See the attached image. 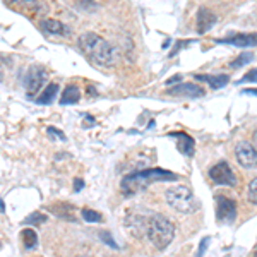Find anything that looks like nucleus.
<instances>
[{"mask_svg": "<svg viewBox=\"0 0 257 257\" xmlns=\"http://www.w3.org/2000/svg\"><path fill=\"white\" fill-rule=\"evenodd\" d=\"M77 47L93 64L100 67H113L122 58L119 48L113 47L105 38H102L98 33H93V31L81 34L77 40Z\"/></svg>", "mask_w": 257, "mask_h": 257, "instance_id": "1", "label": "nucleus"}, {"mask_svg": "<svg viewBox=\"0 0 257 257\" xmlns=\"http://www.w3.org/2000/svg\"><path fill=\"white\" fill-rule=\"evenodd\" d=\"M170 180H177V175L165 170V168H146V170H139L134 171V173L125 175L120 182V192L125 197H132L137 192L144 190L146 187L156 184V182Z\"/></svg>", "mask_w": 257, "mask_h": 257, "instance_id": "2", "label": "nucleus"}, {"mask_svg": "<svg viewBox=\"0 0 257 257\" xmlns=\"http://www.w3.org/2000/svg\"><path fill=\"white\" fill-rule=\"evenodd\" d=\"M148 239L156 249L163 250L171 243L175 237V226L167 216L163 214H153L146 224Z\"/></svg>", "mask_w": 257, "mask_h": 257, "instance_id": "3", "label": "nucleus"}, {"mask_svg": "<svg viewBox=\"0 0 257 257\" xmlns=\"http://www.w3.org/2000/svg\"><path fill=\"white\" fill-rule=\"evenodd\" d=\"M165 199H167L168 206L171 209L178 211L182 214L196 213L197 207H199L194 192L187 185H171V187H168L167 192H165Z\"/></svg>", "mask_w": 257, "mask_h": 257, "instance_id": "4", "label": "nucleus"}, {"mask_svg": "<svg viewBox=\"0 0 257 257\" xmlns=\"http://www.w3.org/2000/svg\"><path fill=\"white\" fill-rule=\"evenodd\" d=\"M209 178L216 185H226V187H237V175L233 173L232 167L226 161H220L209 168Z\"/></svg>", "mask_w": 257, "mask_h": 257, "instance_id": "5", "label": "nucleus"}, {"mask_svg": "<svg viewBox=\"0 0 257 257\" xmlns=\"http://www.w3.org/2000/svg\"><path fill=\"white\" fill-rule=\"evenodd\" d=\"M235 158L240 167L256 168L257 167V148L249 141H240L235 144Z\"/></svg>", "mask_w": 257, "mask_h": 257, "instance_id": "6", "label": "nucleus"}, {"mask_svg": "<svg viewBox=\"0 0 257 257\" xmlns=\"http://www.w3.org/2000/svg\"><path fill=\"white\" fill-rule=\"evenodd\" d=\"M237 218V204L226 196H216V220L220 223H233Z\"/></svg>", "mask_w": 257, "mask_h": 257, "instance_id": "7", "label": "nucleus"}, {"mask_svg": "<svg viewBox=\"0 0 257 257\" xmlns=\"http://www.w3.org/2000/svg\"><path fill=\"white\" fill-rule=\"evenodd\" d=\"M45 79H47V72H45L43 67H40V66L31 67V69L28 70V74H26V79H24L28 96H33L34 93H38L40 87L43 86Z\"/></svg>", "mask_w": 257, "mask_h": 257, "instance_id": "8", "label": "nucleus"}, {"mask_svg": "<svg viewBox=\"0 0 257 257\" xmlns=\"http://www.w3.org/2000/svg\"><path fill=\"white\" fill-rule=\"evenodd\" d=\"M216 43H223V45H232V47H239V48H249V47H257V33H237L232 34L228 38H221L216 40Z\"/></svg>", "mask_w": 257, "mask_h": 257, "instance_id": "9", "label": "nucleus"}, {"mask_svg": "<svg viewBox=\"0 0 257 257\" xmlns=\"http://www.w3.org/2000/svg\"><path fill=\"white\" fill-rule=\"evenodd\" d=\"M170 96H184V98H201L204 96V89L192 83H182L167 91Z\"/></svg>", "mask_w": 257, "mask_h": 257, "instance_id": "10", "label": "nucleus"}, {"mask_svg": "<svg viewBox=\"0 0 257 257\" xmlns=\"http://www.w3.org/2000/svg\"><path fill=\"white\" fill-rule=\"evenodd\" d=\"M40 28L47 34H57V36H69L70 34V29L57 19H41Z\"/></svg>", "mask_w": 257, "mask_h": 257, "instance_id": "11", "label": "nucleus"}, {"mask_svg": "<svg viewBox=\"0 0 257 257\" xmlns=\"http://www.w3.org/2000/svg\"><path fill=\"white\" fill-rule=\"evenodd\" d=\"M194 77H196L197 81L207 83L209 87H213V89H221V87H224L230 83L228 74H196Z\"/></svg>", "mask_w": 257, "mask_h": 257, "instance_id": "12", "label": "nucleus"}, {"mask_svg": "<svg viewBox=\"0 0 257 257\" xmlns=\"http://www.w3.org/2000/svg\"><path fill=\"white\" fill-rule=\"evenodd\" d=\"M216 21H218V17L209 11V9H206V7L199 9V12H197V31H199L201 34L206 33V31H209V29L216 24Z\"/></svg>", "mask_w": 257, "mask_h": 257, "instance_id": "13", "label": "nucleus"}, {"mask_svg": "<svg viewBox=\"0 0 257 257\" xmlns=\"http://www.w3.org/2000/svg\"><path fill=\"white\" fill-rule=\"evenodd\" d=\"M171 137L177 139V149L185 156H192L194 154V139L188 134L184 132H171Z\"/></svg>", "mask_w": 257, "mask_h": 257, "instance_id": "14", "label": "nucleus"}, {"mask_svg": "<svg viewBox=\"0 0 257 257\" xmlns=\"http://www.w3.org/2000/svg\"><path fill=\"white\" fill-rule=\"evenodd\" d=\"M79 98H81L79 86H76V84H70V86L66 87V91H64V94H62L60 103H62V105H74V103L79 102Z\"/></svg>", "mask_w": 257, "mask_h": 257, "instance_id": "15", "label": "nucleus"}, {"mask_svg": "<svg viewBox=\"0 0 257 257\" xmlns=\"http://www.w3.org/2000/svg\"><path fill=\"white\" fill-rule=\"evenodd\" d=\"M57 93H58V84L50 83L47 87H45L43 93H41L40 96L36 98V103H38V105H48V103H51L55 100Z\"/></svg>", "mask_w": 257, "mask_h": 257, "instance_id": "16", "label": "nucleus"}, {"mask_svg": "<svg viewBox=\"0 0 257 257\" xmlns=\"http://www.w3.org/2000/svg\"><path fill=\"white\" fill-rule=\"evenodd\" d=\"M21 239H22V243H24L26 249H33L34 245L38 243V235L34 230L31 228H24L21 232Z\"/></svg>", "mask_w": 257, "mask_h": 257, "instance_id": "17", "label": "nucleus"}, {"mask_svg": "<svg viewBox=\"0 0 257 257\" xmlns=\"http://www.w3.org/2000/svg\"><path fill=\"white\" fill-rule=\"evenodd\" d=\"M252 60H254V53H252V51H243L242 55H239V57H237L235 60L230 64V67H232V69H239V67L250 64Z\"/></svg>", "mask_w": 257, "mask_h": 257, "instance_id": "18", "label": "nucleus"}, {"mask_svg": "<svg viewBox=\"0 0 257 257\" xmlns=\"http://www.w3.org/2000/svg\"><path fill=\"white\" fill-rule=\"evenodd\" d=\"M81 214H83L84 221H87V223H100V221H103L102 213H98V211H94V209H89V207H84V209L81 211Z\"/></svg>", "mask_w": 257, "mask_h": 257, "instance_id": "19", "label": "nucleus"}, {"mask_svg": "<svg viewBox=\"0 0 257 257\" xmlns=\"http://www.w3.org/2000/svg\"><path fill=\"white\" fill-rule=\"evenodd\" d=\"M247 199H249L250 204L257 206V177L249 184V188H247Z\"/></svg>", "mask_w": 257, "mask_h": 257, "instance_id": "20", "label": "nucleus"}, {"mask_svg": "<svg viewBox=\"0 0 257 257\" xmlns=\"http://www.w3.org/2000/svg\"><path fill=\"white\" fill-rule=\"evenodd\" d=\"M47 221V214H43V213H33V214H29L28 218H26L24 221H22V224H38V223H45Z\"/></svg>", "mask_w": 257, "mask_h": 257, "instance_id": "21", "label": "nucleus"}, {"mask_svg": "<svg viewBox=\"0 0 257 257\" xmlns=\"http://www.w3.org/2000/svg\"><path fill=\"white\" fill-rule=\"evenodd\" d=\"M243 83H257V69L249 70L242 79L237 81V84H243Z\"/></svg>", "mask_w": 257, "mask_h": 257, "instance_id": "22", "label": "nucleus"}, {"mask_svg": "<svg viewBox=\"0 0 257 257\" xmlns=\"http://www.w3.org/2000/svg\"><path fill=\"white\" fill-rule=\"evenodd\" d=\"M77 2V7L83 9V11H94L96 9V4L93 0H76Z\"/></svg>", "mask_w": 257, "mask_h": 257, "instance_id": "23", "label": "nucleus"}, {"mask_svg": "<svg viewBox=\"0 0 257 257\" xmlns=\"http://www.w3.org/2000/svg\"><path fill=\"white\" fill-rule=\"evenodd\" d=\"M100 235H102L103 242H105V243H108V245L112 247V249H119V245H117V242H115V240L112 239V235H110V233H106V232H102V233H100Z\"/></svg>", "mask_w": 257, "mask_h": 257, "instance_id": "24", "label": "nucleus"}, {"mask_svg": "<svg viewBox=\"0 0 257 257\" xmlns=\"http://www.w3.org/2000/svg\"><path fill=\"white\" fill-rule=\"evenodd\" d=\"M47 132H48V134H50V136H53V137H58V139H62V141H66V134H64V132H60V131H58V129H57V127H48V129H47Z\"/></svg>", "mask_w": 257, "mask_h": 257, "instance_id": "25", "label": "nucleus"}, {"mask_svg": "<svg viewBox=\"0 0 257 257\" xmlns=\"http://www.w3.org/2000/svg\"><path fill=\"white\" fill-rule=\"evenodd\" d=\"M207 245H209V239H204L203 242H201V245H199V252H197V257H203L204 254H206V249H207Z\"/></svg>", "mask_w": 257, "mask_h": 257, "instance_id": "26", "label": "nucleus"}, {"mask_svg": "<svg viewBox=\"0 0 257 257\" xmlns=\"http://www.w3.org/2000/svg\"><path fill=\"white\" fill-rule=\"evenodd\" d=\"M84 187V182L81 180V178H76V180H74V190H81V188Z\"/></svg>", "mask_w": 257, "mask_h": 257, "instance_id": "27", "label": "nucleus"}, {"mask_svg": "<svg viewBox=\"0 0 257 257\" xmlns=\"http://www.w3.org/2000/svg\"><path fill=\"white\" fill-rule=\"evenodd\" d=\"M182 81V76H173V77H170V79H167V86H171V84H175V83H180Z\"/></svg>", "mask_w": 257, "mask_h": 257, "instance_id": "28", "label": "nucleus"}, {"mask_svg": "<svg viewBox=\"0 0 257 257\" xmlns=\"http://www.w3.org/2000/svg\"><path fill=\"white\" fill-rule=\"evenodd\" d=\"M91 123H94V119L91 115H86L84 117V127H87V125H91Z\"/></svg>", "mask_w": 257, "mask_h": 257, "instance_id": "29", "label": "nucleus"}, {"mask_svg": "<svg viewBox=\"0 0 257 257\" xmlns=\"http://www.w3.org/2000/svg\"><path fill=\"white\" fill-rule=\"evenodd\" d=\"M242 93L243 94H254V96H257V91H254V89H243Z\"/></svg>", "mask_w": 257, "mask_h": 257, "instance_id": "30", "label": "nucleus"}, {"mask_svg": "<svg viewBox=\"0 0 257 257\" xmlns=\"http://www.w3.org/2000/svg\"><path fill=\"white\" fill-rule=\"evenodd\" d=\"M252 141H254V146L257 148V129L254 131V134H252Z\"/></svg>", "mask_w": 257, "mask_h": 257, "instance_id": "31", "label": "nucleus"}, {"mask_svg": "<svg viewBox=\"0 0 257 257\" xmlns=\"http://www.w3.org/2000/svg\"><path fill=\"white\" fill-rule=\"evenodd\" d=\"M0 213H5V204L2 199H0Z\"/></svg>", "mask_w": 257, "mask_h": 257, "instance_id": "32", "label": "nucleus"}, {"mask_svg": "<svg viewBox=\"0 0 257 257\" xmlns=\"http://www.w3.org/2000/svg\"><path fill=\"white\" fill-rule=\"evenodd\" d=\"M2 77H4V76H2V69H0V81H2Z\"/></svg>", "mask_w": 257, "mask_h": 257, "instance_id": "33", "label": "nucleus"}, {"mask_svg": "<svg viewBox=\"0 0 257 257\" xmlns=\"http://www.w3.org/2000/svg\"><path fill=\"white\" fill-rule=\"evenodd\" d=\"M254 257H257V249H256V254H254Z\"/></svg>", "mask_w": 257, "mask_h": 257, "instance_id": "34", "label": "nucleus"}]
</instances>
